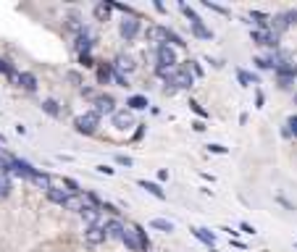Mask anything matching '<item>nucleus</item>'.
I'll use <instances>...</instances> for the list:
<instances>
[{"label":"nucleus","mask_w":297,"mask_h":252,"mask_svg":"<svg viewBox=\"0 0 297 252\" xmlns=\"http://www.w3.org/2000/svg\"><path fill=\"white\" fill-rule=\"evenodd\" d=\"M98 126H100V113L95 108L87 110V113H79L77 118H74V129H77L79 134H85V137H92L98 132Z\"/></svg>","instance_id":"obj_1"},{"label":"nucleus","mask_w":297,"mask_h":252,"mask_svg":"<svg viewBox=\"0 0 297 252\" xmlns=\"http://www.w3.org/2000/svg\"><path fill=\"white\" fill-rule=\"evenodd\" d=\"M155 66H163V69H179V58H176V50L166 42H158L155 45Z\"/></svg>","instance_id":"obj_2"},{"label":"nucleus","mask_w":297,"mask_h":252,"mask_svg":"<svg viewBox=\"0 0 297 252\" xmlns=\"http://www.w3.org/2000/svg\"><path fill=\"white\" fill-rule=\"evenodd\" d=\"M192 84H195L192 71L187 66H179L174 71V79L169 82V92H174V89H192Z\"/></svg>","instance_id":"obj_3"},{"label":"nucleus","mask_w":297,"mask_h":252,"mask_svg":"<svg viewBox=\"0 0 297 252\" xmlns=\"http://www.w3.org/2000/svg\"><path fill=\"white\" fill-rule=\"evenodd\" d=\"M13 176H21V179H29V181H37L42 176V171H37L34 166H29L26 161H18V158H13V168H11Z\"/></svg>","instance_id":"obj_4"},{"label":"nucleus","mask_w":297,"mask_h":252,"mask_svg":"<svg viewBox=\"0 0 297 252\" xmlns=\"http://www.w3.org/2000/svg\"><path fill=\"white\" fill-rule=\"evenodd\" d=\"M279 37L282 34H276L274 29H253V40L255 45H263V48H279Z\"/></svg>","instance_id":"obj_5"},{"label":"nucleus","mask_w":297,"mask_h":252,"mask_svg":"<svg viewBox=\"0 0 297 252\" xmlns=\"http://www.w3.org/2000/svg\"><path fill=\"white\" fill-rule=\"evenodd\" d=\"M74 48H77L79 55H90V50L95 48V37H92V32L87 29V26L77 34V40H74Z\"/></svg>","instance_id":"obj_6"},{"label":"nucleus","mask_w":297,"mask_h":252,"mask_svg":"<svg viewBox=\"0 0 297 252\" xmlns=\"http://www.w3.org/2000/svg\"><path fill=\"white\" fill-rule=\"evenodd\" d=\"M118 32H121L124 40H137V34L142 32V24L137 21L134 16H129V18H124V21L118 24Z\"/></svg>","instance_id":"obj_7"},{"label":"nucleus","mask_w":297,"mask_h":252,"mask_svg":"<svg viewBox=\"0 0 297 252\" xmlns=\"http://www.w3.org/2000/svg\"><path fill=\"white\" fill-rule=\"evenodd\" d=\"M92 105H95V110H98L100 116H103V113L113 116L116 113V100L110 97V95H98L95 100H92Z\"/></svg>","instance_id":"obj_8"},{"label":"nucleus","mask_w":297,"mask_h":252,"mask_svg":"<svg viewBox=\"0 0 297 252\" xmlns=\"http://www.w3.org/2000/svg\"><path fill=\"white\" fill-rule=\"evenodd\" d=\"M113 126L116 129H121V132H126V129H132L134 126V116H132V110H116L113 116Z\"/></svg>","instance_id":"obj_9"},{"label":"nucleus","mask_w":297,"mask_h":252,"mask_svg":"<svg viewBox=\"0 0 297 252\" xmlns=\"http://www.w3.org/2000/svg\"><path fill=\"white\" fill-rule=\"evenodd\" d=\"M45 194H48V200H50V202L63 205V208H66L69 200H71V192H69V189H61V186H50V189L45 192Z\"/></svg>","instance_id":"obj_10"},{"label":"nucleus","mask_w":297,"mask_h":252,"mask_svg":"<svg viewBox=\"0 0 297 252\" xmlns=\"http://www.w3.org/2000/svg\"><path fill=\"white\" fill-rule=\"evenodd\" d=\"M113 69H116L118 74H129V71H134V69H137V61H134V58H129V55H124V53H118V55H116V61H113Z\"/></svg>","instance_id":"obj_11"},{"label":"nucleus","mask_w":297,"mask_h":252,"mask_svg":"<svg viewBox=\"0 0 297 252\" xmlns=\"http://www.w3.org/2000/svg\"><path fill=\"white\" fill-rule=\"evenodd\" d=\"M108 234H105V226H100V223H95V226H87V242L90 245H100V242H105Z\"/></svg>","instance_id":"obj_12"},{"label":"nucleus","mask_w":297,"mask_h":252,"mask_svg":"<svg viewBox=\"0 0 297 252\" xmlns=\"http://www.w3.org/2000/svg\"><path fill=\"white\" fill-rule=\"evenodd\" d=\"M121 242L132 250V252H142V245H140V239H137V231H134V226H126V231H124V237H121Z\"/></svg>","instance_id":"obj_13"},{"label":"nucleus","mask_w":297,"mask_h":252,"mask_svg":"<svg viewBox=\"0 0 297 252\" xmlns=\"http://www.w3.org/2000/svg\"><path fill=\"white\" fill-rule=\"evenodd\" d=\"M124 231H126V226L118 218H110L108 223H105V234H108V239H121L124 237Z\"/></svg>","instance_id":"obj_14"},{"label":"nucleus","mask_w":297,"mask_h":252,"mask_svg":"<svg viewBox=\"0 0 297 252\" xmlns=\"http://www.w3.org/2000/svg\"><path fill=\"white\" fill-rule=\"evenodd\" d=\"M18 87H21V89H26V92H37V77H34V74L32 71H21V74H18Z\"/></svg>","instance_id":"obj_15"},{"label":"nucleus","mask_w":297,"mask_h":252,"mask_svg":"<svg viewBox=\"0 0 297 252\" xmlns=\"http://www.w3.org/2000/svg\"><path fill=\"white\" fill-rule=\"evenodd\" d=\"M192 237H195V239H200L202 245H208V247H213V245H216V234H213L210 229H200V226H192Z\"/></svg>","instance_id":"obj_16"},{"label":"nucleus","mask_w":297,"mask_h":252,"mask_svg":"<svg viewBox=\"0 0 297 252\" xmlns=\"http://www.w3.org/2000/svg\"><path fill=\"white\" fill-rule=\"evenodd\" d=\"M290 18H287V11L284 13H276L274 18H271V29L276 32V34H282V32H287V29H290Z\"/></svg>","instance_id":"obj_17"},{"label":"nucleus","mask_w":297,"mask_h":252,"mask_svg":"<svg viewBox=\"0 0 297 252\" xmlns=\"http://www.w3.org/2000/svg\"><path fill=\"white\" fill-rule=\"evenodd\" d=\"M113 74H116L113 63H98V82L100 84H108L110 79H113Z\"/></svg>","instance_id":"obj_18"},{"label":"nucleus","mask_w":297,"mask_h":252,"mask_svg":"<svg viewBox=\"0 0 297 252\" xmlns=\"http://www.w3.org/2000/svg\"><path fill=\"white\" fill-rule=\"evenodd\" d=\"M137 186H142V189H147V192H150L153 194V197H158V200H163L166 197V192L161 189V186H158L155 181H147V179H140V181H137Z\"/></svg>","instance_id":"obj_19"},{"label":"nucleus","mask_w":297,"mask_h":252,"mask_svg":"<svg viewBox=\"0 0 297 252\" xmlns=\"http://www.w3.org/2000/svg\"><path fill=\"white\" fill-rule=\"evenodd\" d=\"M250 18H255V24H258V29H271V16L268 13H261V11H250Z\"/></svg>","instance_id":"obj_20"},{"label":"nucleus","mask_w":297,"mask_h":252,"mask_svg":"<svg viewBox=\"0 0 297 252\" xmlns=\"http://www.w3.org/2000/svg\"><path fill=\"white\" fill-rule=\"evenodd\" d=\"M150 229L163 231V234H171V231H174V223L166 221V218H153V221H150Z\"/></svg>","instance_id":"obj_21"},{"label":"nucleus","mask_w":297,"mask_h":252,"mask_svg":"<svg viewBox=\"0 0 297 252\" xmlns=\"http://www.w3.org/2000/svg\"><path fill=\"white\" fill-rule=\"evenodd\" d=\"M11 189H13V184H11V176H8V173H0V200L11 197Z\"/></svg>","instance_id":"obj_22"},{"label":"nucleus","mask_w":297,"mask_h":252,"mask_svg":"<svg viewBox=\"0 0 297 252\" xmlns=\"http://www.w3.org/2000/svg\"><path fill=\"white\" fill-rule=\"evenodd\" d=\"M126 105H129V110H145L147 108V97L145 95H132L126 100Z\"/></svg>","instance_id":"obj_23"},{"label":"nucleus","mask_w":297,"mask_h":252,"mask_svg":"<svg viewBox=\"0 0 297 252\" xmlns=\"http://www.w3.org/2000/svg\"><path fill=\"white\" fill-rule=\"evenodd\" d=\"M192 32H195V37H200V40H213V32L202 21H195L192 24Z\"/></svg>","instance_id":"obj_24"},{"label":"nucleus","mask_w":297,"mask_h":252,"mask_svg":"<svg viewBox=\"0 0 297 252\" xmlns=\"http://www.w3.org/2000/svg\"><path fill=\"white\" fill-rule=\"evenodd\" d=\"M110 11H113V5H110V3H98V5H95V18H100V21H108Z\"/></svg>","instance_id":"obj_25"},{"label":"nucleus","mask_w":297,"mask_h":252,"mask_svg":"<svg viewBox=\"0 0 297 252\" xmlns=\"http://www.w3.org/2000/svg\"><path fill=\"white\" fill-rule=\"evenodd\" d=\"M237 79L242 82V87H245V84H255L258 82V77L253 71H247V69H237Z\"/></svg>","instance_id":"obj_26"},{"label":"nucleus","mask_w":297,"mask_h":252,"mask_svg":"<svg viewBox=\"0 0 297 252\" xmlns=\"http://www.w3.org/2000/svg\"><path fill=\"white\" fill-rule=\"evenodd\" d=\"M42 110H45L48 116H61V105H58L55 100H45V102H42Z\"/></svg>","instance_id":"obj_27"},{"label":"nucleus","mask_w":297,"mask_h":252,"mask_svg":"<svg viewBox=\"0 0 297 252\" xmlns=\"http://www.w3.org/2000/svg\"><path fill=\"white\" fill-rule=\"evenodd\" d=\"M179 8H182V13L190 18V24H195V21H202V18H200L198 13H195V11H192V8H190L187 3H179Z\"/></svg>","instance_id":"obj_28"},{"label":"nucleus","mask_w":297,"mask_h":252,"mask_svg":"<svg viewBox=\"0 0 297 252\" xmlns=\"http://www.w3.org/2000/svg\"><path fill=\"white\" fill-rule=\"evenodd\" d=\"M134 231H137V239H140V245H142V252H147V247H150V239H147L145 229H142V226H134Z\"/></svg>","instance_id":"obj_29"},{"label":"nucleus","mask_w":297,"mask_h":252,"mask_svg":"<svg viewBox=\"0 0 297 252\" xmlns=\"http://www.w3.org/2000/svg\"><path fill=\"white\" fill-rule=\"evenodd\" d=\"M190 108H192V113H198V116H202V118H208V110L202 108L198 100H190Z\"/></svg>","instance_id":"obj_30"},{"label":"nucleus","mask_w":297,"mask_h":252,"mask_svg":"<svg viewBox=\"0 0 297 252\" xmlns=\"http://www.w3.org/2000/svg\"><path fill=\"white\" fill-rule=\"evenodd\" d=\"M187 69L192 71V77H200L202 79V66H200L198 61H187Z\"/></svg>","instance_id":"obj_31"},{"label":"nucleus","mask_w":297,"mask_h":252,"mask_svg":"<svg viewBox=\"0 0 297 252\" xmlns=\"http://www.w3.org/2000/svg\"><path fill=\"white\" fill-rule=\"evenodd\" d=\"M292 82H295L292 74H287V77H279V89H290V87H292Z\"/></svg>","instance_id":"obj_32"},{"label":"nucleus","mask_w":297,"mask_h":252,"mask_svg":"<svg viewBox=\"0 0 297 252\" xmlns=\"http://www.w3.org/2000/svg\"><path fill=\"white\" fill-rule=\"evenodd\" d=\"M208 150H210L213 155H226V153H229L224 145H216V142H210V145H208Z\"/></svg>","instance_id":"obj_33"},{"label":"nucleus","mask_w":297,"mask_h":252,"mask_svg":"<svg viewBox=\"0 0 297 252\" xmlns=\"http://www.w3.org/2000/svg\"><path fill=\"white\" fill-rule=\"evenodd\" d=\"M205 8H210V11H216V13H221V16H229V8L216 5V3H208V0H205Z\"/></svg>","instance_id":"obj_34"},{"label":"nucleus","mask_w":297,"mask_h":252,"mask_svg":"<svg viewBox=\"0 0 297 252\" xmlns=\"http://www.w3.org/2000/svg\"><path fill=\"white\" fill-rule=\"evenodd\" d=\"M116 163H121V166H134V158H132V155L118 153V155H116Z\"/></svg>","instance_id":"obj_35"},{"label":"nucleus","mask_w":297,"mask_h":252,"mask_svg":"<svg viewBox=\"0 0 297 252\" xmlns=\"http://www.w3.org/2000/svg\"><path fill=\"white\" fill-rule=\"evenodd\" d=\"M287 129L292 132V137H297V116H290V118H287Z\"/></svg>","instance_id":"obj_36"},{"label":"nucleus","mask_w":297,"mask_h":252,"mask_svg":"<svg viewBox=\"0 0 297 252\" xmlns=\"http://www.w3.org/2000/svg\"><path fill=\"white\" fill-rule=\"evenodd\" d=\"M113 82L118 84V87H129V84H126V77H124V74H118V71L113 74Z\"/></svg>","instance_id":"obj_37"},{"label":"nucleus","mask_w":297,"mask_h":252,"mask_svg":"<svg viewBox=\"0 0 297 252\" xmlns=\"http://www.w3.org/2000/svg\"><path fill=\"white\" fill-rule=\"evenodd\" d=\"M79 61H82V66H85V69L95 66V63H92V55H79Z\"/></svg>","instance_id":"obj_38"},{"label":"nucleus","mask_w":297,"mask_h":252,"mask_svg":"<svg viewBox=\"0 0 297 252\" xmlns=\"http://www.w3.org/2000/svg\"><path fill=\"white\" fill-rule=\"evenodd\" d=\"M263 102H266V95L258 89V92H255V108H263Z\"/></svg>","instance_id":"obj_39"},{"label":"nucleus","mask_w":297,"mask_h":252,"mask_svg":"<svg viewBox=\"0 0 297 252\" xmlns=\"http://www.w3.org/2000/svg\"><path fill=\"white\" fill-rule=\"evenodd\" d=\"M239 231H245V234H258L255 226H250V223H239Z\"/></svg>","instance_id":"obj_40"},{"label":"nucleus","mask_w":297,"mask_h":252,"mask_svg":"<svg viewBox=\"0 0 297 252\" xmlns=\"http://www.w3.org/2000/svg\"><path fill=\"white\" fill-rule=\"evenodd\" d=\"M276 202H279V205H284V208H287V210H295V205H292L290 200H284V197H282V194H279V197H276Z\"/></svg>","instance_id":"obj_41"},{"label":"nucleus","mask_w":297,"mask_h":252,"mask_svg":"<svg viewBox=\"0 0 297 252\" xmlns=\"http://www.w3.org/2000/svg\"><path fill=\"white\" fill-rule=\"evenodd\" d=\"M287 18H290V24L295 26V24H297V8H292V11H287Z\"/></svg>","instance_id":"obj_42"},{"label":"nucleus","mask_w":297,"mask_h":252,"mask_svg":"<svg viewBox=\"0 0 297 252\" xmlns=\"http://www.w3.org/2000/svg\"><path fill=\"white\" fill-rule=\"evenodd\" d=\"M82 95H85V97H92V100H95V97H98V92H95V89H92V87H85V89H82Z\"/></svg>","instance_id":"obj_43"},{"label":"nucleus","mask_w":297,"mask_h":252,"mask_svg":"<svg viewBox=\"0 0 297 252\" xmlns=\"http://www.w3.org/2000/svg\"><path fill=\"white\" fill-rule=\"evenodd\" d=\"M98 171L105 173V176H113V168H110V166H98Z\"/></svg>","instance_id":"obj_44"},{"label":"nucleus","mask_w":297,"mask_h":252,"mask_svg":"<svg viewBox=\"0 0 297 252\" xmlns=\"http://www.w3.org/2000/svg\"><path fill=\"white\" fill-rule=\"evenodd\" d=\"M69 79H71L74 84H77V87H79V84H82V77H79V74H74V71L69 74Z\"/></svg>","instance_id":"obj_45"},{"label":"nucleus","mask_w":297,"mask_h":252,"mask_svg":"<svg viewBox=\"0 0 297 252\" xmlns=\"http://www.w3.org/2000/svg\"><path fill=\"white\" fill-rule=\"evenodd\" d=\"M153 5H155V11H161V13H163V11H166V5H163V3H161V0H155V3H153Z\"/></svg>","instance_id":"obj_46"},{"label":"nucleus","mask_w":297,"mask_h":252,"mask_svg":"<svg viewBox=\"0 0 297 252\" xmlns=\"http://www.w3.org/2000/svg\"><path fill=\"white\" fill-rule=\"evenodd\" d=\"M231 247H237V250L245 252V245H242V242H237V239H231Z\"/></svg>","instance_id":"obj_47"},{"label":"nucleus","mask_w":297,"mask_h":252,"mask_svg":"<svg viewBox=\"0 0 297 252\" xmlns=\"http://www.w3.org/2000/svg\"><path fill=\"white\" fill-rule=\"evenodd\" d=\"M295 105H297V95H295Z\"/></svg>","instance_id":"obj_48"}]
</instances>
